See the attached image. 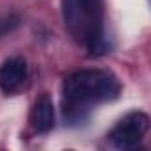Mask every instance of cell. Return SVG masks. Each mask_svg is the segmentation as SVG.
Here are the masks:
<instances>
[{"mask_svg": "<svg viewBox=\"0 0 151 151\" xmlns=\"http://www.w3.org/2000/svg\"><path fill=\"white\" fill-rule=\"evenodd\" d=\"M121 86L109 69H78L62 84V112L68 123H80L89 110L119 96Z\"/></svg>", "mask_w": 151, "mask_h": 151, "instance_id": "obj_1", "label": "cell"}, {"mask_svg": "<svg viewBox=\"0 0 151 151\" xmlns=\"http://www.w3.org/2000/svg\"><path fill=\"white\" fill-rule=\"evenodd\" d=\"M60 13L69 36L87 52L100 55L109 50L103 0H62Z\"/></svg>", "mask_w": 151, "mask_h": 151, "instance_id": "obj_2", "label": "cell"}, {"mask_svg": "<svg viewBox=\"0 0 151 151\" xmlns=\"http://www.w3.org/2000/svg\"><path fill=\"white\" fill-rule=\"evenodd\" d=\"M149 130V117L140 112L126 114L110 132L109 140L116 149H135Z\"/></svg>", "mask_w": 151, "mask_h": 151, "instance_id": "obj_3", "label": "cell"}, {"mask_svg": "<svg viewBox=\"0 0 151 151\" xmlns=\"http://www.w3.org/2000/svg\"><path fill=\"white\" fill-rule=\"evenodd\" d=\"M27 62L23 57H11L0 66V89L6 94L20 91L27 80Z\"/></svg>", "mask_w": 151, "mask_h": 151, "instance_id": "obj_4", "label": "cell"}, {"mask_svg": "<svg viewBox=\"0 0 151 151\" xmlns=\"http://www.w3.org/2000/svg\"><path fill=\"white\" fill-rule=\"evenodd\" d=\"M30 123L32 128L37 133H46L53 128L55 124V110H53V103L52 100L43 94L32 107L30 110Z\"/></svg>", "mask_w": 151, "mask_h": 151, "instance_id": "obj_5", "label": "cell"}]
</instances>
